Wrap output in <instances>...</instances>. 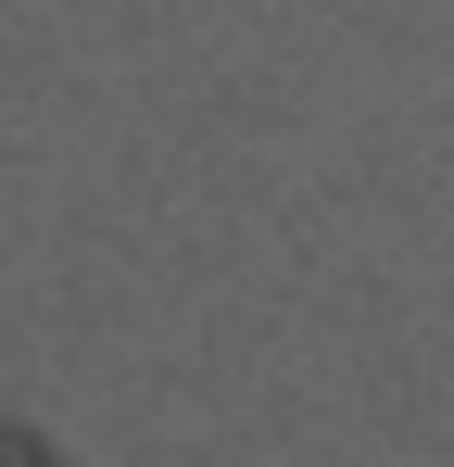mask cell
<instances>
[{
    "instance_id": "cell-1",
    "label": "cell",
    "mask_w": 454,
    "mask_h": 467,
    "mask_svg": "<svg viewBox=\"0 0 454 467\" xmlns=\"http://www.w3.org/2000/svg\"><path fill=\"white\" fill-rule=\"evenodd\" d=\"M0 467H26V455H13V442H0Z\"/></svg>"
}]
</instances>
